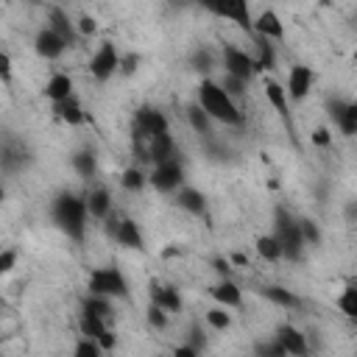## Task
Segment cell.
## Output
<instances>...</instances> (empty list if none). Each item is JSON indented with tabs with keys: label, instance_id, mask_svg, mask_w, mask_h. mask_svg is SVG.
<instances>
[{
	"label": "cell",
	"instance_id": "obj_20",
	"mask_svg": "<svg viewBox=\"0 0 357 357\" xmlns=\"http://www.w3.org/2000/svg\"><path fill=\"white\" fill-rule=\"evenodd\" d=\"M148 159H151L153 165H162V162H167V159H176V142H173L170 131L156 134V137L148 142Z\"/></svg>",
	"mask_w": 357,
	"mask_h": 357
},
{
	"label": "cell",
	"instance_id": "obj_47",
	"mask_svg": "<svg viewBox=\"0 0 357 357\" xmlns=\"http://www.w3.org/2000/svg\"><path fill=\"white\" fill-rule=\"evenodd\" d=\"M312 142H315L318 148H326V145L332 142V134H329V128H315V131H312Z\"/></svg>",
	"mask_w": 357,
	"mask_h": 357
},
{
	"label": "cell",
	"instance_id": "obj_25",
	"mask_svg": "<svg viewBox=\"0 0 357 357\" xmlns=\"http://www.w3.org/2000/svg\"><path fill=\"white\" fill-rule=\"evenodd\" d=\"M106 329H109V326H106V318H98V315L81 310V315H78V332H81V337H92V340H98Z\"/></svg>",
	"mask_w": 357,
	"mask_h": 357
},
{
	"label": "cell",
	"instance_id": "obj_46",
	"mask_svg": "<svg viewBox=\"0 0 357 357\" xmlns=\"http://www.w3.org/2000/svg\"><path fill=\"white\" fill-rule=\"evenodd\" d=\"M98 346H100L103 351H112V349L117 346V335H114L112 329H106V332H103V335L98 337Z\"/></svg>",
	"mask_w": 357,
	"mask_h": 357
},
{
	"label": "cell",
	"instance_id": "obj_8",
	"mask_svg": "<svg viewBox=\"0 0 357 357\" xmlns=\"http://www.w3.org/2000/svg\"><path fill=\"white\" fill-rule=\"evenodd\" d=\"M223 70L226 75H234V78H243V81H251V75L257 73V64H254V56L245 53L243 47L237 45H223Z\"/></svg>",
	"mask_w": 357,
	"mask_h": 357
},
{
	"label": "cell",
	"instance_id": "obj_44",
	"mask_svg": "<svg viewBox=\"0 0 357 357\" xmlns=\"http://www.w3.org/2000/svg\"><path fill=\"white\" fill-rule=\"evenodd\" d=\"M0 78H3V84H11V56L6 50L0 53Z\"/></svg>",
	"mask_w": 357,
	"mask_h": 357
},
{
	"label": "cell",
	"instance_id": "obj_29",
	"mask_svg": "<svg viewBox=\"0 0 357 357\" xmlns=\"http://www.w3.org/2000/svg\"><path fill=\"white\" fill-rule=\"evenodd\" d=\"M187 120H190V126H192L195 134H201V137L212 134V117H209L198 103H192V106L187 109Z\"/></svg>",
	"mask_w": 357,
	"mask_h": 357
},
{
	"label": "cell",
	"instance_id": "obj_23",
	"mask_svg": "<svg viewBox=\"0 0 357 357\" xmlns=\"http://www.w3.org/2000/svg\"><path fill=\"white\" fill-rule=\"evenodd\" d=\"M262 296H265L268 301H273L276 307H284V310H298V307H301V298H298L293 290L282 287V284H268V287H262Z\"/></svg>",
	"mask_w": 357,
	"mask_h": 357
},
{
	"label": "cell",
	"instance_id": "obj_12",
	"mask_svg": "<svg viewBox=\"0 0 357 357\" xmlns=\"http://www.w3.org/2000/svg\"><path fill=\"white\" fill-rule=\"evenodd\" d=\"M254 31H257L259 39H268V42L284 39V25H282V20H279V14L273 8H262L254 17Z\"/></svg>",
	"mask_w": 357,
	"mask_h": 357
},
{
	"label": "cell",
	"instance_id": "obj_18",
	"mask_svg": "<svg viewBox=\"0 0 357 357\" xmlns=\"http://www.w3.org/2000/svg\"><path fill=\"white\" fill-rule=\"evenodd\" d=\"M114 240L123 245V248H134V251H142L145 248V237H142V229L139 223H134L131 218H123L117 231H114Z\"/></svg>",
	"mask_w": 357,
	"mask_h": 357
},
{
	"label": "cell",
	"instance_id": "obj_14",
	"mask_svg": "<svg viewBox=\"0 0 357 357\" xmlns=\"http://www.w3.org/2000/svg\"><path fill=\"white\" fill-rule=\"evenodd\" d=\"M262 92H265V98H268V103L273 106V112L284 120V123H290V98H287V89L276 81V78H265L262 81Z\"/></svg>",
	"mask_w": 357,
	"mask_h": 357
},
{
	"label": "cell",
	"instance_id": "obj_39",
	"mask_svg": "<svg viewBox=\"0 0 357 357\" xmlns=\"http://www.w3.org/2000/svg\"><path fill=\"white\" fill-rule=\"evenodd\" d=\"M257 357H287V351H284V346L273 337V340L257 343Z\"/></svg>",
	"mask_w": 357,
	"mask_h": 357
},
{
	"label": "cell",
	"instance_id": "obj_27",
	"mask_svg": "<svg viewBox=\"0 0 357 357\" xmlns=\"http://www.w3.org/2000/svg\"><path fill=\"white\" fill-rule=\"evenodd\" d=\"M257 73H271L276 67V50L268 39H257V53H254Z\"/></svg>",
	"mask_w": 357,
	"mask_h": 357
},
{
	"label": "cell",
	"instance_id": "obj_52",
	"mask_svg": "<svg viewBox=\"0 0 357 357\" xmlns=\"http://www.w3.org/2000/svg\"><path fill=\"white\" fill-rule=\"evenodd\" d=\"M354 324H357V321H354Z\"/></svg>",
	"mask_w": 357,
	"mask_h": 357
},
{
	"label": "cell",
	"instance_id": "obj_28",
	"mask_svg": "<svg viewBox=\"0 0 357 357\" xmlns=\"http://www.w3.org/2000/svg\"><path fill=\"white\" fill-rule=\"evenodd\" d=\"M254 248H257V254H259L265 262H276V259L284 257V254H282V245H279V240H276L273 234H259L257 243H254Z\"/></svg>",
	"mask_w": 357,
	"mask_h": 357
},
{
	"label": "cell",
	"instance_id": "obj_1",
	"mask_svg": "<svg viewBox=\"0 0 357 357\" xmlns=\"http://www.w3.org/2000/svg\"><path fill=\"white\" fill-rule=\"evenodd\" d=\"M50 215L56 220V226L75 243L84 240V231H86V218H89V209H86V198L75 195V192H59L53 198V206H50Z\"/></svg>",
	"mask_w": 357,
	"mask_h": 357
},
{
	"label": "cell",
	"instance_id": "obj_16",
	"mask_svg": "<svg viewBox=\"0 0 357 357\" xmlns=\"http://www.w3.org/2000/svg\"><path fill=\"white\" fill-rule=\"evenodd\" d=\"M209 296L215 298V304H220V307H226V310H234V307L243 304V290H240L231 279H220L218 284H212V287H209Z\"/></svg>",
	"mask_w": 357,
	"mask_h": 357
},
{
	"label": "cell",
	"instance_id": "obj_5",
	"mask_svg": "<svg viewBox=\"0 0 357 357\" xmlns=\"http://www.w3.org/2000/svg\"><path fill=\"white\" fill-rule=\"evenodd\" d=\"M148 184L159 192H178L184 187V167L178 159H167L162 165H153L151 176H148Z\"/></svg>",
	"mask_w": 357,
	"mask_h": 357
},
{
	"label": "cell",
	"instance_id": "obj_6",
	"mask_svg": "<svg viewBox=\"0 0 357 357\" xmlns=\"http://www.w3.org/2000/svg\"><path fill=\"white\" fill-rule=\"evenodd\" d=\"M167 131V117L165 112L153 109V106H139L134 112V137L137 139H153L156 134H165Z\"/></svg>",
	"mask_w": 357,
	"mask_h": 357
},
{
	"label": "cell",
	"instance_id": "obj_32",
	"mask_svg": "<svg viewBox=\"0 0 357 357\" xmlns=\"http://www.w3.org/2000/svg\"><path fill=\"white\" fill-rule=\"evenodd\" d=\"M73 167H75V173H78V176L92 178V176H95V170H98L95 153H92V151H78V153H73Z\"/></svg>",
	"mask_w": 357,
	"mask_h": 357
},
{
	"label": "cell",
	"instance_id": "obj_13",
	"mask_svg": "<svg viewBox=\"0 0 357 357\" xmlns=\"http://www.w3.org/2000/svg\"><path fill=\"white\" fill-rule=\"evenodd\" d=\"M33 50H36L42 59L53 61V59H59V56L67 50V42H64L56 31L42 28V31H36V36H33Z\"/></svg>",
	"mask_w": 357,
	"mask_h": 357
},
{
	"label": "cell",
	"instance_id": "obj_37",
	"mask_svg": "<svg viewBox=\"0 0 357 357\" xmlns=\"http://www.w3.org/2000/svg\"><path fill=\"white\" fill-rule=\"evenodd\" d=\"M220 86L226 89V95H229L231 100H237V98H243V95H245V89H248V81H243V78H234V75H223Z\"/></svg>",
	"mask_w": 357,
	"mask_h": 357
},
{
	"label": "cell",
	"instance_id": "obj_3",
	"mask_svg": "<svg viewBox=\"0 0 357 357\" xmlns=\"http://www.w3.org/2000/svg\"><path fill=\"white\" fill-rule=\"evenodd\" d=\"M273 237L279 240L284 259H290V262H298V259H301V254H304V245H307V243H304V237H301L298 220H296V218H290L284 209H276Z\"/></svg>",
	"mask_w": 357,
	"mask_h": 357
},
{
	"label": "cell",
	"instance_id": "obj_15",
	"mask_svg": "<svg viewBox=\"0 0 357 357\" xmlns=\"http://www.w3.org/2000/svg\"><path fill=\"white\" fill-rule=\"evenodd\" d=\"M148 296H151V304H156V307H162L167 312H178L181 310V296H178V290L173 284H162V282L153 279L151 287H148Z\"/></svg>",
	"mask_w": 357,
	"mask_h": 357
},
{
	"label": "cell",
	"instance_id": "obj_7",
	"mask_svg": "<svg viewBox=\"0 0 357 357\" xmlns=\"http://www.w3.org/2000/svg\"><path fill=\"white\" fill-rule=\"evenodd\" d=\"M120 53H117V47L112 45V42H103L95 53H92V59H89V75L95 78V81H109L117 70H120Z\"/></svg>",
	"mask_w": 357,
	"mask_h": 357
},
{
	"label": "cell",
	"instance_id": "obj_2",
	"mask_svg": "<svg viewBox=\"0 0 357 357\" xmlns=\"http://www.w3.org/2000/svg\"><path fill=\"white\" fill-rule=\"evenodd\" d=\"M198 106L215 120V123H223V126H240L243 123V112L237 106V100H231L226 95V89L220 86V81H212V78H204L198 84Z\"/></svg>",
	"mask_w": 357,
	"mask_h": 357
},
{
	"label": "cell",
	"instance_id": "obj_9",
	"mask_svg": "<svg viewBox=\"0 0 357 357\" xmlns=\"http://www.w3.org/2000/svg\"><path fill=\"white\" fill-rule=\"evenodd\" d=\"M206 8L215 14V17H223V20H231L237 22L240 28L245 31H254V17H251V8L245 0H223V3H206Z\"/></svg>",
	"mask_w": 357,
	"mask_h": 357
},
{
	"label": "cell",
	"instance_id": "obj_34",
	"mask_svg": "<svg viewBox=\"0 0 357 357\" xmlns=\"http://www.w3.org/2000/svg\"><path fill=\"white\" fill-rule=\"evenodd\" d=\"M206 324H209L212 329H218V332H226V329L231 326V312H229L226 307L215 304V307L206 310Z\"/></svg>",
	"mask_w": 357,
	"mask_h": 357
},
{
	"label": "cell",
	"instance_id": "obj_41",
	"mask_svg": "<svg viewBox=\"0 0 357 357\" xmlns=\"http://www.w3.org/2000/svg\"><path fill=\"white\" fill-rule=\"evenodd\" d=\"M75 28H78V33L81 36H92L95 31H98V22H95V17H78V22H75Z\"/></svg>",
	"mask_w": 357,
	"mask_h": 357
},
{
	"label": "cell",
	"instance_id": "obj_51",
	"mask_svg": "<svg viewBox=\"0 0 357 357\" xmlns=\"http://www.w3.org/2000/svg\"><path fill=\"white\" fill-rule=\"evenodd\" d=\"M346 218H349V220H357V201H349V206H346Z\"/></svg>",
	"mask_w": 357,
	"mask_h": 357
},
{
	"label": "cell",
	"instance_id": "obj_21",
	"mask_svg": "<svg viewBox=\"0 0 357 357\" xmlns=\"http://www.w3.org/2000/svg\"><path fill=\"white\" fill-rule=\"evenodd\" d=\"M47 28L50 31H56L64 42H67V47L75 42V36H78V28H75V22L67 17V11H61V8H50V17H47Z\"/></svg>",
	"mask_w": 357,
	"mask_h": 357
},
{
	"label": "cell",
	"instance_id": "obj_48",
	"mask_svg": "<svg viewBox=\"0 0 357 357\" xmlns=\"http://www.w3.org/2000/svg\"><path fill=\"white\" fill-rule=\"evenodd\" d=\"M170 357H201V351L198 349H192L190 343H181V346H176L173 349V354Z\"/></svg>",
	"mask_w": 357,
	"mask_h": 357
},
{
	"label": "cell",
	"instance_id": "obj_45",
	"mask_svg": "<svg viewBox=\"0 0 357 357\" xmlns=\"http://www.w3.org/2000/svg\"><path fill=\"white\" fill-rule=\"evenodd\" d=\"M187 343H190L192 349H198V351H201V349L206 346V337H204V329H198V326H192V329H190V340H187Z\"/></svg>",
	"mask_w": 357,
	"mask_h": 357
},
{
	"label": "cell",
	"instance_id": "obj_42",
	"mask_svg": "<svg viewBox=\"0 0 357 357\" xmlns=\"http://www.w3.org/2000/svg\"><path fill=\"white\" fill-rule=\"evenodd\" d=\"M14 262H17V251L14 248H6L0 254V273H11L14 271Z\"/></svg>",
	"mask_w": 357,
	"mask_h": 357
},
{
	"label": "cell",
	"instance_id": "obj_40",
	"mask_svg": "<svg viewBox=\"0 0 357 357\" xmlns=\"http://www.w3.org/2000/svg\"><path fill=\"white\" fill-rule=\"evenodd\" d=\"M212 64H215V61H212V53H209L206 47H201V50H195V53H192V67H195V70L209 73V70H212Z\"/></svg>",
	"mask_w": 357,
	"mask_h": 357
},
{
	"label": "cell",
	"instance_id": "obj_4",
	"mask_svg": "<svg viewBox=\"0 0 357 357\" xmlns=\"http://www.w3.org/2000/svg\"><path fill=\"white\" fill-rule=\"evenodd\" d=\"M89 293L106 296V298H128V284L126 276L117 268H92L86 279Z\"/></svg>",
	"mask_w": 357,
	"mask_h": 357
},
{
	"label": "cell",
	"instance_id": "obj_17",
	"mask_svg": "<svg viewBox=\"0 0 357 357\" xmlns=\"http://www.w3.org/2000/svg\"><path fill=\"white\" fill-rule=\"evenodd\" d=\"M45 98L56 106V103H64L73 98V78L67 73H53L45 84Z\"/></svg>",
	"mask_w": 357,
	"mask_h": 357
},
{
	"label": "cell",
	"instance_id": "obj_38",
	"mask_svg": "<svg viewBox=\"0 0 357 357\" xmlns=\"http://www.w3.org/2000/svg\"><path fill=\"white\" fill-rule=\"evenodd\" d=\"M298 229H301V237H304L307 245H321V229H318L315 220L301 218V220H298Z\"/></svg>",
	"mask_w": 357,
	"mask_h": 357
},
{
	"label": "cell",
	"instance_id": "obj_49",
	"mask_svg": "<svg viewBox=\"0 0 357 357\" xmlns=\"http://www.w3.org/2000/svg\"><path fill=\"white\" fill-rule=\"evenodd\" d=\"M215 271H218L223 279H229V271H231V268H229V259H215Z\"/></svg>",
	"mask_w": 357,
	"mask_h": 357
},
{
	"label": "cell",
	"instance_id": "obj_36",
	"mask_svg": "<svg viewBox=\"0 0 357 357\" xmlns=\"http://www.w3.org/2000/svg\"><path fill=\"white\" fill-rule=\"evenodd\" d=\"M145 321H148V326H153V329H165V326L170 324V312L162 310V307H156V304H148Z\"/></svg>",
	"mask_w": 357,
	"mask_h": 357
},
{
	"label": "cell",
	"instance_id": "obj_10",
	"mask_svg": "<svg viewBox=\"0 0 357 357\" xmlns=\"http://www.w3.org/2000/svg\"><path fill=\"white\" fill-rule=\"evenodd\" d=\"M273 337L284 346L287 357H310V337H307L298 326H293V324H282V326L276 329Z\"/></svg>",
	"mask_w": 357,
	"mask_h": 357
},
{
	"label": "cell",
	"instance_id": "obj_11",
	"mask_svg": "<svg viewBox=\"0 0 357 357\" xmlns=\"http://www.w3.org/2000/svg\"><path fill=\"white\" fill-rule=\"evenodd\" d=\"M312 84H315V73H312L307 64H296V67H290V73H287V84H284L287 98H290V100H304V98L310 95Z\"/></svg>",
	"mask_w": 357,
	"mask_h": 357
},
{
	"label": "cell",
	"instance_id": "obj_19",
	"mask_svg": "<svg viewBox=\"0 0 357 357\" xmlns=\"http://www.w3.org/2000/svg\"><path fill=\"white\" fill-rule=\"evenodd\" d=\"M86 209H89V218L95 220H106L112 215V195L106 187H92L86 192Z\"/></svg>",
	"mask_w": 357,
	"mask_h": 357
},
{
	"label": "cell",
	"instance_id": "obj_50",
	"mask_svg": "<svg viewBox=\"0 0 357 357\" xmlns=\"http://www.w3.org/2000/svg\"><path fill=\"white\" fill-rule=\"evenodd\" d=\"M229 259H231V262H234L237 268H248V257H245V254H240V251H234V254H231Z\"/></svg>",
	"mask_w": 357,
	"mask_h": 357
},
{
	"label": "cell",
	"instance_id": "obj_22",
	"mask_svg": "<svg viewBox=\"0 0 357 357\" xmlns=\"http://www.w3.org/2000/svg\"><path fill=\"white\" fill-rule=\"evenodd\" d=\"M332 117H335L337 128L346 137H354L357 134V103H335Z\"/></svg>",
	"mask_w": 357,
	"mask_h": 357
},
{
	"label": "cell",
	"instance_id": "obj_35",
	"mask_svg": "<svg viewBox=\"0 0 357 357\" xmlns=\"http://www.w3.org/2000/svg\"><path fill=\"white\" fill-rule=\"evenodd\" d=\"M73 357H103V349L92 337H78L73 346Z\"/></svg>",
	"mask_w": 357,
	"mask_h": 357
},
{
	"label": "cell",
	"instance_id": "obj_24",
	"mask_svg": "<svg viewBox=\"0 0 357 357\" xmlns=\"http://www.w3.org/2000/svg\"><path fill=\"white\" fill-rule=\"evenodd\" d=\"M176 204H178L181 209H187L190 215H204V209H206V198H204L195 187H181V190L176 192Z\"/></svg>",
	"mask_w": 357,
	"mask_h": 357
},
{
	"label": "cell",
	"instance_id": "obj_31",
	"mask_svg": "<svg viewBox=\"0 0 357 357\" xmlns=\"http://www.w3.org/2000/svg\"><path fill=\"white\" fill-rule=\"evenodd\" d=\"M337 310L349 318V321H357V284H349V287H343V293L337 296Z\"/></svg>",
	"mask_w": 357,
	"mask_h": 357
},
{
	"label": "cell",
	"instance_id": "obj_33",
	"mask_svg": "<svg viewBox=\"0 0 357 357\" xmlns=\"http://www.w3.org/2000/svg\"><path fill=\"white\" fill-rule=\"evenodd\" d=\"M145 184H148V176H145L139 167H126V170L120 173V187L128 190V192H139Z\"/></svg>",
	"mask_w": 357,
	"mask_h": 357
},
{
	"label": "cell",
	"instance_id": "obj_43",
	"mask_svg": "<svg viewBox=\"0 0 357 357\" xmlns=\"http://www.w3.org/2000/svg\"><path fill=\"white\" fill-rule=\"evenodd\" d=\"M137 64H139V56H137V53H126V56L120 59V73L131 75V73L137 70Z\"/></svg>",
	"mask_w": 357,
	"mask_h": 357
},
{
	"label": "cell",
	"instance_id": "obj_26",
	"mask_svg": "<svg viewBox=\"0 0 357 357\" xmlns=\"http://www.w3.org/2000/svg\"><path fill=\"white\" fill-rule=\"evenodd\" d=\"M53 112H56V117L64 120L67 126H81V123H84V109H81V103L75 100V95H73L70 100H64V103H56Z\"/></svg>",
	"mask_w": 357,
	"mask_h": 357
},
{
	"label": "cell",
	"instance_id": "obj_30",
	"mask_svg": "<svg viewBox=\"0 0 357 357\" xmlns=\"http://www.w3.org/2000/svg\"><path fill=\"white\" fill-rule=\"evenodd\" d=\"M81 310H84V312H92V315H98V318H109V315H112V298L89 293V296L81 301Z\"/></svg>",
	"mask_w": 357,
	"mask_h": 357
}]
</instances>
